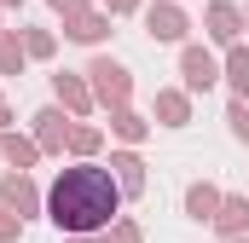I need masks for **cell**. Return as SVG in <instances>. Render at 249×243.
Instances as JSON below:
<instances>
[{
	"label": "cell",
	"mask_w": 249,
	"mask_h": 243,
	"mask_svg": "<svg viewBox=\"0 0 249 243\" xmlns=\"http://www.w3.org/2000/svg\"><path fill=\"white\" fill-rule=\"evenodd\" d=\"M110 168L122 174V191H139V185H145V174H139V156H116Z\"/></svg>",
	"instance_id": "8992f818"
},
{
	"label": "cell",
	"mask_w": 249,
	"mask_h": 243,
	"mask_svg": "<svg viewBox=\"0 0 249 243\" xmlns=\"http://www.w3.org/2000/svg\"><path fill=\"white\" fill-rule=\"evenodd\" d=\"M162 116H168V122H186V99L168 93V99H162Z\"/></svg>",
	"instance_id": "5bb4252c"
},
{
	"label": "cell",
	"mask_w": 249,
	"mask_h": 243,
	"mask_svg": "<svg viewBox=\"0 0 249 243\" xmlns=\"http://www.w3.org/2000/svg\"><path fill=\"white\" fill-rule=\"evenodd\" d=\"M0 151H6V156H12V162H29V156H35V151H29V145H18V139H6V145H0Z\"/></svg>",
	"instance_id": "9a60e30c"
},
{
	"label": "cell",
	"mask_w": 249,
	"mask_h": 243,
	"mask_svg": "<svg viewBox=\"0 0 249 243\" xmlns=\"http://www.w3.org/2000/svg\"><path fill=\"white\" fill-rule=\"evenodd\" d=\"M151 35L174 41V35H180V12H168V6H162V12H151Z\"/></svg>",
	"instance_id": "52a82bcc"
},
{
	"label": "cell",
	"mask_w": 249,
	"mask_h": 243,
	"mask_svg": "<svg viewBox=\"0 0 249 243\" xmlns=\"http://www.w3.org/2000/svg\"><path fill=\"white\" fill-rule=\"evenodd\" d=\"M232 127H238V139H249V110L244 104H232Z\"/></svg>",
	"instance_id": "2e32d148"
},
{
	"label": "cell",
	"mask_w": 249,
	"mask_h": 243,
	"mask_svg": "<svg viewBox=\"0 0 249 243\" xmlns=\"http://www.w3.org/2000/svg\"><path fill=\"white\" fill-rule=\"evenodd\" d=\"M191 214H197V220H214V214H220V197H214L209 185H191Z\"/></svg>",
	"instance_id": "277c9868"
},
{
	"label": "cell",
	"mask_w": 249,
	"mask_h": 243,
	"mask_svg": "<svg viewBox=\"0 0 249 243\" xmlns=\"http://www.w3.org/2000/svg\"><path fill=\"white\" fill-rule=\"evenodd\" d=\"M209 23H214V35H220V41H232V35H238V12H232V6H214V12H209Z\"/></svg>",
	"instance_id": "ba28073f"
},
{
	"label": "cell",
	"mask_w": 249,
	"mask_h": 243,
	"mask_svg": "<svg viewBox=\"0 0 249 243\" xmlns=\"http://www.w3.org/2000/svg\"><path fill=\"white\" fill-rule=\"evenodd\" d=\"M244 203H238V197H232V203H220V214H214V220H220V226H226V232H238V226H244Z\"/></svg>",
	"instance_id": "9c48e42d"
},
{
	"label": "cell",
	"mask_w": 249,
	"mask_h": 243,
	"mask_svg": "<svg viewBox=\"0 0 249 243\" xmlns=\"http://www.w3.org/2000/svg\"><path fill=\"white\" fill-rule=\"evenodd\" d=\"M93 75H99V93H105V99H116V104L127 99V69H122V64L99 58V64H93Z\"/></svg>",
	"instance_id": "7a4b0ae2"
},
{
	"label": "cell",
	"mask_w": 249,
	"mask_h": 243,
	"mask_svg": "<svg viewBox=\"0 0 249 243\" xmlns=\"http://www.w3.org/2000/svg\"><path fill=\"white\" fill-rule=\"evenodd\" d=\"M6 203H12V208H35V191L23 180H6Z\"/></svg>",
	"instance_id": "30bf717a"
},
{
	"label": "cell",
	"mask_w": 249,
	"mask_h": 243,
	"mask_svg": "<svg viewBox=\"0 0 249 243\" xmlns=\"http://www.w3.org/2000/svg\"><path fill=\"white\" fill-rule=\"evenodd\" d=\"M232 81H238V93H249V52H232Z\"/></svg>",
	"instance_id": "8fae6325"
},
{
	"label": "cell",
	"mask_w": 249,
	"mask_h": 243,
	"mask_svg": "<svg viewBox=\"0 0 249 243\" xmlns=\"http://www.w3.org/2000/svg\"><path fill=\"white\" fill-rule=\"evenodd\" d=\"M70 35H75V41H99V35H105V23H99L93 12H75V17H70Z\"/></svg>",
	"instance_id": "5b68a950"
},
{
	"label": "cell",
	"mask_w": 249,
	"mask_h": 243,
	"mask_svg": "<svg viewBox=\"0 0 249 243\" xmlns=\"http://www.w3.org/2000/svg\"><path fill=\"white\" fill-rule=\"evenodd\" d=\"M110 6H116V12H127V6H133V0H110Z\"/></svg>",
	"instance_id": "e0dca14e"
},
{
	"label": "cell",
	"mask_w": 249,
	"mask_h": 243,
	"mask_svg": "<svg viewBox=\"0 0 249 243\" xmlns=\"http://www.w3.org/2000/svg\"><path fill=\"white\" fill-rule=\"evenodd\" d=\"M186 81H191V87H209V81H214V58L191 47V52H186Z\"/></svg>",
	"instance_id": "3957f363"
},
{
	"label": "cell",
	"mask_w": 249,
	"mask_h": 243,
	"mask_svg": "<svg viewBox=\"0 0 249 243\" xmlns=\"http://www.w3.org/2000/svg\"><path fill=\"white\" fill-rule=\"evenodd\" d=\"M116 203H122V185L110 180L105 168H93V162L64 168L58 185H53V220H58L64 232H93V226H105V220L116 214Z\"/></svg>",
	"instance_id": "6da1fadb"
},
{
	"label": "cell",
	"mask_w": 249,
	"mask_h": 243,
	"mask_svg": "<svg viewBox=\"0 0 249 243\" xmlns=\"http://www.w3.org/2000/svg\"><path fill=\"white\" fill-rule=\"evenodd\" d=\"M23 52H18V41H0V69H18Z\"/></svg>",
	"instance_id": "7c38bea8"
},
{
	"label": "cell",
	"mask_w": 249,
	"mask_h": 243,
	"mask_svg": "<svg viewBox=\"0 0 249 243\" xmlns=\"http://www.w3.org/2000/svg\"><path fill=\"white\" fill-rule=\"evenodd\" d=\"M58 93H64V99H70V104H75V110H81V104H87V93H81V87H75V81H64V75H58Z\"/></svg>",
	"instance_id": "4fadbf2b"
},
{
	"label": "cell",
	"mask_w": 249,
	"mask_h": 243,
	"mask_svg": "<svg viewBox=\"0 0 249 243\" xmlns=\"http://www.w3.org/2000/svg\"><path fill=\"white\" fill-rule=\"evenodd\" d=\"M53 6H75V0H53Z\"/></svg>",
	"instance_id": "ac0fdd59"
}]
</instances>
